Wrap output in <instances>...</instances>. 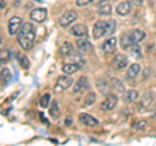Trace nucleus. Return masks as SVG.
I'll return each instance as SVG.
<instances>
[{
  "label": "nucleus",
  "instance_id": "nucleus-38",
  "mask_svg": "<svg viewBox=\"0 0 156 146\" xmlns=\"http://www.w3.org/2000/svg\"><path fill=\"white\" fill-rule=\"evenodd\" d=\"M152 118H154V119H156V108H155V111H154V114H152Z\"/></svg>",
  "mask_w": 156,
  "mask_h": 146
},
{
  "label": "nucleus",
  "instance_id": "nucleus-25",
  "mask_svg": "<svg viewBox=\"0 0 156 146\" xmlns=\"http://www.w3.org/2000/svg\"><path fill=\"white\" fill-rule=\"evenodd\" d=\"M50 100H51V95L50 94H44L41 98V100H39V104H41L42 108H47L48 106H50Z\"/></svg>",
  "mask_w": 156,
  "mask_h": 146
},
{
  "label": "nucleus",
  "instance_id": "nucleus-3",
  "mask_svg": "<svg viewBox=\"0 0 156 146\" xmlns=\"http://www.w3.org/2000/svg\"><path fill=\"white\" fill-rule=\"evenodd\" d=\"M76 20H77V12L76 11H68L60 17L58 24H60V26H62V27H68L72 22H74Z\"/></svg>",
  "mask_w": 156,
  "mask_h": 146
},
{
  "label": "nucleus",
  "instance_id": "nucleus-21",
  "mask_svg": "<svg viewBox=\"0 0 156 146\" xmlns=\"http://www.w3.org/2000/svg\"><path fill=\"white\" fill-rule=\"evenodd\" d=\"M12 80V75H11V71L8 68H3L2 69V82H3V86H7L9 82Z\"/></svg>",
  "mask_w": 156,
  "mask_h": 146
},
{
  "label": "nucleus",
  "instance_id": "nucleus-26",
  "mask_svg": "<svg viewBox=\"0 0 156 146\" xmlns=\"http://www.w3.org/2000/svg\"><path fill=\"white\" fill-rule=\"evenodd\" d=\"M112 86H113L117 91H120V93H124V91H125L124 84L120 80H117V78H112Z\"/></svg>",
  "mask_w": 156,
  "mask_h": 146
},
{
  "label": "nucleus",
  "instance_id": "nucleus-5",
  "mask_svg": "<svg viewBox=\"0 0 156 146\" xmlns=\"http://www.w3.org/2000/svg\"><path fill=\"white\" fill-rule=\"evenodd\" d=\"M107 24H108V21H98L94 25V29H92V35H94L95 39H99V38L105 35Z\"/></svg>",
  "mask_w": 156,
  "mask_h": 146
},
{
  "label": "nucleus",
  "instance_id": "nucleus-29",
  "mask_svg": "<svg viewBox=\"0 0 156 146\" xmlns=\"http://www.w3.org/2000/svg\"><path fill=\"white\" fill-rule=\"evenodd\" d=\"M140 51H142V50H140L139 45H134V46L130 47V53H131V55H133L134 57H136V59L142 56V52H140Z\"/></svg>",
  "mask_w": 156,
  "mask_h": 146
},
{
  "label": "nucleus",
  "instance_id": "nucleus-13",
  "mask_svg": "<svg viewBox=\"0 0 156 146\" xmlns=\"http://www.w3.org/2000/svg\"><path fill=\"white\" fill-rule=\"evenodd\" d=\"M112 12V7L111 4L107 2V0H100L99 5H98V13L101 14V16H108Z\"/></svg>",
  "mask_w": 156,
  "mask_h": 146
},
{
  "label": "nucleus",
  "instance_id": "nucleus-23",
  "mask_svg": "<svg viewBox=\"0 0 156 146\" xmlns=\"http://www.w3.org/2000/svg\"><path fill=\"white\" fill-rule=\"evenodd\" d=\"M16 57H17V60H18V63H20V65H21L23 69L29 68V60H27V57L23 55V53L17 52V53H16Z\"/></svg>",
  "mask_w": 156,
  "mask_h": 146
},
{
  "label": "nucleus",
  "instance_id": "nucleus-18",
  "mask_svg": "<svg viewBox=\"0 0 156 146\" xmlns=\"http://www.w3.org/2000/svg\"><path fill=\"white\" fill-rule=\"evenodd\" d=\"M139 73H140L139 64H133V65H130L128 73H126V78H128V80H133V78H135V77L139 75Z\"/></svg>",
  "mask_w": 156,
  "mask_h": 146
},
{
  "label": "nucleus",
  "instance_id": "nucleus-11",
  "mask_svg": "<svg viewBox=\"0 0 156 146\" xmlns=\"http://www.w3.org/2000/svg\"><path fill=\"white\" fill-rule=\"evenodd\" d=\"M116 46H117V39L113 37H111L101 45V50H103L105 53H112V52H115Z\"/></svg>",
  "mask_w": 156,
  "mask_h": 146
},
{
  "label": "nucleus",
  "instance_id": "nucleus-36",
  "mask_svg": "<svg viewBox=\"0 0 156 146\" xmlns=\"http://www.w3.org/2000/svg\"><path fill=\"white\" fill-rule=\"evenodd\" d=\"M0 4H2V9L5 8V0H0Z\"/></svg>",
  "mask_w": 156,
  "mask_h": 146
},
{
  "label": "nucleus",
  "instance_id": "nucleus-19",
  "mask_svg": "<svg viewBox=\"0 0 156 146\" xmlns=\"http://www.w3.org/2000/svg\"><path fill=\"white\" fill-rule=\"evenodd\" d=\"M73 53H74V50H73V46L70 45V43L65 42L64 45L60 47V55H61V56H64V57H66V56H72Z\"/></svg>",
  "mask_w": 156,
  "mask_h": 146
},
{
  "label": "nucleus",
  "instance_id": "nucleus-17",
  "mask_svg": "<svg viewBox=\"0 0 156 146\" xmlns=\"http://www.w3.org/2000/svg\"><path fill=\"white\" fill-rule=\"evenodd\" d=\"M80 64H77V63H68V64H64L62 65V72L65 73V75H73V73H76L78 69H80Z\"/></svg>",
  "mask_w": 156,
  "mask_h": 146
},
{
  "label": "nucleus",
  "instance_id": "nucleus-22",
  "mask_svg": "<svg viewBox=\"0 0 156 146\" xmlns=\"http://www.w3.org/2000/svg\"><path fill=\"white\" fill-rule=\"evenodd\" d=\"M139 97L138 94V91L136 90H128L125 93V102L126 103H130V102H134L136 98Z\"/></svg>",
  "mask_w": 156,
  "mask_h": 146
},
{
  "label": "nucleus",
  "instance_id": "nucleus-34",
  "mask_svg": "<svg viewBox=\"0 0 156 146\" xmlns=\"http://www.w3.org/2000/svg\"><path fill=\"white\" fill-rule=\"evenodd\" d=\"M143 2H144V0H131V3L135 4V5H142Z\"/></svg>",
  "mask_w": 156,
  "mask_h": 146
},
{
  "label": "nucleus",
  "instance_id": "nucleus-10",
  "mask_svg": "<svg viewBox=\"0 0 156 146\" xmlns=\"http://www.w3.org/2000/svg\"><path fill=\"white\" fill-rule=\"evenodd\" d=\"M87 30H89V29H87L86 25H83V24H77V25L70 27L69 31H70L72 35H74L77 38H81V37L87 35Z\"/></svg>",
  "mask_w": 156,
  "mask_h": 146
},
{
  "label": "nucleus",
  "instance_id": "nucleus-16",
  "mask_svg": "<svg viewBox=\"0 0 156 146\" xmlns=\"http://www.w3.org/2000/svg\"><path fill=\"white\" fill-rule=\"evenodd\" d=\"M77 48H78V52L80 53H85V52H89L90 48H91V45L89 39H78L77 41Z\"/></svg>",
  "mask_w": 156,
  "mask_h": 146
},
{
  "label": "nucleus",
  "instance_id": "nucleus-7",
  "mask_svg": "<svg viewBox=\"0 0 156 146\" xmlns=\"http://www.w3.org/2000/svg\"><path fill=\"white\" fill-rule=\"evenodd\" d=\"M111 65L116 71L122 69V68H125L126 65H128V57H126L125 55H122V53H119V55H116L113 57V60L111 61Z\"/></svg>",
  "mask_w": 156,
  "mask_h": 146
},
{
  "label": "nucleus",
  "instance_id": "nucleus-14",
  "mask_svg": "<svg viewBox=\"0 0 156 146\" xmlns=\"http://www.w3.org/2000/svg\"><path fill=\"white\" fill-rule=\"evenodd\" d=\"M80 121H81L82 124L87 125V126H95V125L99 124V121H98L95 118H92L91 115L85 114V112L80 115Z\"/></svg>",
  "mask_w": 156,
  "mask_h": 146
},
{
  "label": "nucleus",
  "instance_id": "nucleus-33",
  "mask_svg": "<svg viewBox=\"0 0 156 146\" xmlns=\"http://www.w3.org/2000/svg\"><path fill=\"white\" fill-rule=\"evenodd\" d=\"M94 0H77V5L78 7H85V5H89L90 3H92Z\"/></svg>",
  "mask_w": 156,
  "mask_h": 146
},
{
  "label": "nucleus",
  "instance_id": "nucleus-37",
  "mask_svg": "<svg viewBox=\"0 0 156 146\" xmlns=\"http://www.w3.org/2000/svg\"><path fill=\"white\" fill-rule=\"evenodd\" d=\"M65 123H66V125H70V123H72V120H70V119H66V120H65Z\"/></svg>",
  "mask_w": 156,
  "mask_h": 146
},
{
  "label": "nucleus",
  "instance_id": "nucleus-4",
  "mask_svg": "<svg viewBox=\"0 0 156 146\" xmlns=\"http://www.w3.org/2000/svg\"><path fill=\"white\" fill-rule=\"evenodd\" d=\"M21 27H22V20H21V17L14 16V17H12L11 20L8 21V33L11 34V35H14L16 33H18Z\"/></svg>",
  "mask_w": 156,
  "mask_h": 146
},
{
  "label": "nucleus",
  "instance_id": "nucleus-32",
  "mask_svg": "<svg viewBox=\"0 0 156 146\" xmlns=\"http://www.w3.org/2000/svg\"><path fill=\"white\" fill-rule=\"evenodd\" d=\"M144 126H146V121H136V123L133 124V128L134 129H144Z\"/></svg>",
  "mask_w": 156,
  "mask_h": 146
},
{
  "label": "nucleus",
  "instance_id": "nucleus-8",
  "mask_svg": "<svg viewBox=\"0 0 156 146\" xmlns=\"http://www.w3.org/2000/svg\"><path fill=\"white\" fill-rule=\"evenodd\" d=\"M117 104V97L115 94H109L107 98L103 100V103L100 104V108L103 111H111L113 110Z\"/></svg>",
  "mask_w": 156,
  "mask_h": 146
},
{
  "label": "nucleus",
  "instance_id": "nucleus-30",
  "mask_svg": "<svg viewBox=\"0 0 156 146\" xmlns=\"http://www.w3.org/2000/svg\"><path fill=\"white\" fill-rule=\"evenodd\" d=\"M115 29H116V21L115 20H109L108 24H107V33H105V35L109 37L111 34H113Z\"/></svg>",
  "mask_w": 156,
  "mask_h": 146
},
{
  "label": "nucleus",
  "instance_id": "nucleus-1",
  "mask_svg": "<svg viewBox=\"0 0 156 146\" xmlns=\"http://www.w3.org/2000/svg\"><path fill=\"white\" fill-rule=\"evenodd\" d=\"M17 41L20 43V46L25 51L33 48L34 41H35V30H34L33 24L30 22L23 24L22 27L20 29V31L17 33Z\"/></svg>",
  "mask_w": 156,
  "mask_h": 146
},
{
  "label": "nucleus",
  "instance_id": "nucleus-35",
  "mask_svg": "<svg viewBox=\"0 0 156 146\" xmlns=\"http://www.w3.org/2000/svg\"><path fill=\"white\" fill-rule=\"evenodd\" d=\"M13 4L16 7H20V5H21V0H13Z\"/></svg>",
  "mask_w": 156,
  "mask_h": 146
},
{
  "label": "nucleus",
  "instance_id": "nucleus-6",
  "mask_svg": "<svg viewBox=\"0 0 156 146\" xmlns=\"http://www.w3.org/2000/svg\"><path fill=\"white\" fill-rule=\"evenodd\" d=\"M47 16L48 13H47V9L44 8H37L30 13V18L34 22H38V24H42L43 21H46Z\"/></svg>",
  "mask_w": 156,
  "mask_h": 146
},
{
  "label": "nucleus",
  "instance_id": "nucleus-12",
  "mask_svg": "<svg viewBox=\"0 0 156 146\" xmlns=\"http://www.w3.org/2000/svg\"><path fill=\"white\" fill-rule=\"evenodd\" d=\"M130 11H131V3L130 2L120 3L116 8V12H117V14H120V16H128L130 13Z\"/></svg>",
  "mask_w": 156,
  "mask_h": 146
},
{
  "label": "nucleus",
  "instance_id": "nucleus-27",
  "mask_svg": "<svg viewBox=\"0 0 156 146\" xmlns=\"http://www.w3.org/2000/svg\"><path fill=\"white\" fill-rule=\"evenodd\" d=\"M58 111H60V108H58V104L57 102H52V104L50 107V115L52 116V118H57L58 116Z\"/></svg>",
  "mask_w": 156,
  "mask_h": 146
},
{
  "label": "nucleus",
  "instance_id": "nucleus-2",
  "mask_svg": "<svg viewBox=\"0 0 156 146\" xmlns=\"http://www.w3.org/2000/svg\"><path fill=\"white\" fill-rule=\"evenodd\" d=\"M73 84V80L70 77L68 76H61L58 77L56 84H55V87H53V90H55V93H62V91H65L66 89H69Z\"/></svg>",
  "mask_w": 156,
  "mask_h": 146
},
{
  "label": "nucleus",
  "instance_id": "nucleus-28",
  "mask_svg": "<svg viewBox=\"0 0 156 146\" xmlns=\"http://www.w3.org/2000/svg\"><path fill=\"white\" fill-rule=\"evenodd\" d=\"M95 99H96L95 93L90 91V93L86 95V98H85V106H91V104H94V103H95Z\"/></svg>",
  "mask_w": 156,
  "mask_h": 146
},
{
  "label": "nucleus",
  "instance_id": "nucleus-9",
  "mask_svg": "<svg viewBox=\"0 0 156 146\" xmlns=\"http://www.w3.org/2000/svg\"><path fill=\"white\" fill-rule=\"evenodd\" d=\"M146 34L143 30H139V29H135V30H133L130 34H129V38H130V42H131V46L134 45H139L140 42H142L144 39Z\"/></svg>",
  "mask_w": 156,
  "mask_h": 146
},
{
  "label": "nucleus",
  "instance_id": "nucleus-24",
  "mask_svg": "<svg viewBox=\"0 0 156 146\" xmlns=\"http://www.w3.org/2000/svg\"><path fill=\"white\" fill-rule=\"evenodd\" d=\"M121 47L124 48V50H128V48L131 47V42H130V38H129V34H125V35H122V38H121Z\"/></svg>",
  "mask_w": 156,
  "mask_h": 146
},
{
  "label": "nucleus",
  "instance_id": "nucleus-20",
  "mask_svg": "<svg viewBox=\"0 0 156 146\" xmlns=\"http://www.w3.org/2000/svg\"><path fill=\"white\" fill-rule=\"evenodd\" d=\"M96 86H98V89H99V91L101 94L108 95V93H109V84L108 82H105L104 80H99L96 82Z\"/></svg>",
  "mask_w": 156,
  "mask_h": 146
},
{
  "label": "nucleus",
  "instance_id": "nucleus-15",
  "mask_svg": "<svg viewBox=\"0 0 156 146\" xmlns=\"http://www.w3.org/2000/svg\"><path fill=\"white\" fill-rule=\"evenodd\" d=\"M87 86H89V81H87V78L83 76V77H81V78L77 81V84L74 85L73 91H74V93H81V91H83V90L87 89Z\"/></svg>",
  "mask_w": 156,
  "mask_h": 146
},
{
  "label": "nucleus",
  "instance_id": "nucleus-31",
  "mask_svg": "<svg viewBox=\"0 0 156 146\" xmlns=\"http://www.w3.org/2000/svg\"><path fill=\"white\" fill-rule=\"evenodd\" d=\"M9 56H11V51L9 50H2V55H0V60L4 64L5 61L9 60Z\"/></svg>",
  "mask_w": 156,
  "mask_h": 146
}]
</instances>
